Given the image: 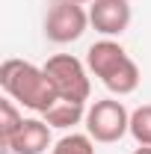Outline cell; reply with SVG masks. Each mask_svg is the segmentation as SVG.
<instances>
[{
	"label": "cell",
	"instance_id": "obj_1",
	"mask_svg": "<svg viewBox=\"0 0 151 154\" xmlns=\"http://www.w3.org/2000/svg\"><path fill=\"white\" fill-rule=\"evenodd\" d=\"M0 86H3L6 98H12L15 104H21L24 110H33V113H48L59 101L45 68H39L27 59H3Z\"/></svg>",
	"mask_w": 151,
	"mask_h": 154
},
{
	"label": "cell",
	"instance_id": "obj_2",
	"mask_svg": "<svg viewBox=\"0 0 151 154\" xmlns=\"http://www.w3.org/2000/svg\"><path fill=\"white\" fill-rule=\"evenodd\" d=\"M45 74L51 80L54 92L59 95V101H77V104H86L92 95V83H89V68L86 62H80L71 54H57L51 57L45 65Z\"/></svg>",
	"mask_w": 151,
	"mask_h": 154
},
{
	"label": "cell",
	"instance_id": "obj_3",
	"mask_svg": "<svg viewBox=\"0 0 151 154\" xmlns=\"http://www.w3.org/2000/svg\"><path fill=\"white\" fill-rule=\"evenodd\" d=\"M86 134L92 136L95 142H119L125 134H131V113L122 101L116 98H101L86 110Z\"/></svg>",
	"mask_w": 151,
	"mask_h": 154
},
{
	"label": "cell",
	"instance_id": "obj_4",
	"mask_svg": "<svg viewBox=\"0 0 151 154\" xmlns=\"http://www.w3.org/2000/svg\"><path fill=\"white\" fill-rule=\"evenodd\" d=\"M89 27V12L83 9V3L74 0H54L48 15H45V36L54 45H68L86 33Z\"/></svg>",
	"mask_w": 151,
	"mask_h": 154
},
{
	"label": "cell",
	"instance_id": "obj_5",
	"mask_svg": "<svg viewBox=\"0 0 151 154\" xmlns=\"http://www.w3.org/2000/svg\"><path fill=\"white\" fill-rule=\"evenodd\" d=\"M131 18H133L131 0H92L89 3V24L104 38L122 36L131 27Z\"/></svg>",
	"mask_w": 151,
	"mask_h": 154
},
{
	"label": "cell",
	"instance_id": "obj_6",
	"mask_svg": "<svg viewBox=\"0 0 151 154\" xmlns=\"http://www.w3.org/2000/svg\"><path fill=\"white\" fill-rule=\"evenodd\" d=\"M125 59H128V51L116 38H101V42H95L92 48L86 51V68H89V74H95L104 83Z\"/></svg>",
	"mask_w": 151,
	"mask_h": 154
},
{
	"label": "cell",
	"instance_id": "obj_7",
	"mask_svg": "<svg viewBox=\"0 0 151 154\" xmlns=\"http://www.w3.org/2000/svg\"><path fill=\"white\" fill-rule=\"evenodd\" d=\"M48 148H51V125L45 119H24L21 131L6 145V151L12 154H45Z\"/></svg>",
	"mask_w": 151,
	"mask_h": 154
},
{
	"label": "cell",
	"instance_id": "obj_8",
	"mask_svg": "<svg viewBox=\"0 0 151 154\" xmlns=\"http://www.w3.org/2000/svg\"><path fill=\"white\" fill-rule=\"evenodd\" d=\"M139 83H142V71H139V65H136L131 57H128V59H125V62L113 71V74L104 80V86H107L113 95H119V98L133 95V92L139 89Z\"/></svg>",
	"mask_w": 151,
	"mask_h": 154
},
{
	"label": "cell",
	"instance_id": "obj_9",
	"mask_svg": "<svg viewBox=\"0 0 151 154\" xmlns=\"http://www.w3.org/2000/svg\"><path fill=\"white\" fill-rule=\"evenodd\" d=\"M86 104H77V101H57L48 113H42V119L51 125V128H59V131H68L80 122H86Z\"/></svg>",
	"mask_w": 151,
	"mask_h": 154
},
{
	"label": "cell",
	"instance_id": "obj_10",
	"mask_svg": "<svg viewBox=\"0 0 151 154\" xmlns=\"http://www.w3.org/2000/svg\"><path fill=\"white\" fill-rule=\"evenodd\" d=\"M21 125H24V116H21L18 104H15L12 98L0 101V145H3V148L12 142V136L21 131Z\"/></svg>",
	"mask_w": 151,
	"mask_h": 154
},
{
	"label": "cell",
	"instance_id": "obj_11",
	"mask_svg": "<svg viewBox=\"0 0 151 154\" xmlns=\"http://www.w3.org/2000/svg\"><path fill=\"white\" fill-rule=\"evenodd\" d=\"M51 154H95V139L89 134H65Z\"/></svg>",
	"mask_w": 151,
	"mask_h": 154
},
{
	"label": "cell",
	"instance_id": "obj_12",
	"mask_svg": "<svg viewBox=\"0 0 151 154\" xmlns=\"http://www.w3.org/2000/svg\"><path fill=\"white\" fill-rule=\"evenodd\" d=\"M131 136L136 145H151V104H142L131 113Z\"/></svg>",
	"mask_w": 151,
	"mask_h": 154
},
{
	"label": "cell",
	"instance_id": "obj_13",
	"mask_svg": "<svg viewBox=\"0 0 151 154\" xmlns=\"http://www.w3.org/2000/svg\"><path fill=\"white\" fill-rule=\"evenodd\" d=\"M133 154H151V145H139V148H136Z\"/></svg>",
	"mask_w": 151,
	"mask_h": 154
},
{
	"label": "cell",
	"instance_id": "obj_14",
	"mask_svg": "<svg viewBox=\"0 0 151 154\" xmlns=\"http://www.w3.org/2000/svg\"><path fill=\"white\" fill-rule=\"evenodd\" d=\"M74 3H92V0H74Z\"/></svg>",
	"mask_w": 151,
	"mask_h": 154
}]
</instances>
